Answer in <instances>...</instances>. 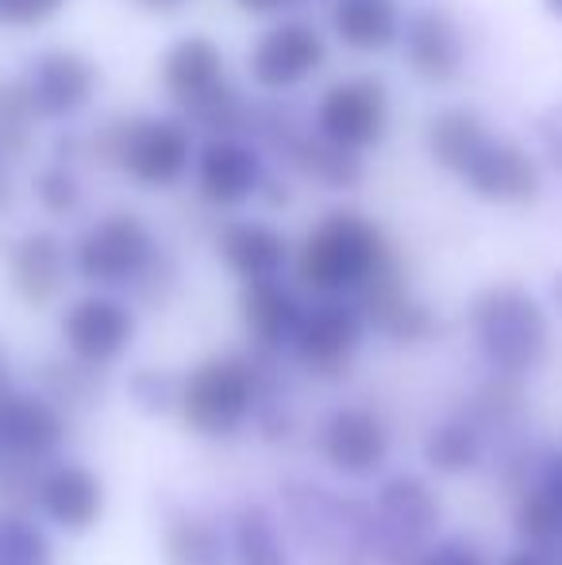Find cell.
<instances>
[{
	"label": "cell",
	"mask_w": 562,
	"mask_h": 565,
	"mask_svg": "<svg viewBox=\"0 0 562 565\" xmlns=\"http://www.w3.org/2000/svg\"><path fill=\"white\" fill-rule=\"evenodd\" d=\"M390 258L382 231L359 212H331L297 254V277L305 289L336 297L359 289L382 262Z\"/></svg>",
	"instance_id": "1"
},
{
	"label": "cell",
	"mask_w": 562,
	"mask_h": 565,
	"mask_svg": "<svg viewBox=\"0 0 562 565\" xmlns=\"http://www.w3.org/2000/svg\"><path fill=\"white\" fill-rule=\"evenodd\" d=\"M474 331L486 358L501 373H524L548 350V316L524 289H489L474 300Z\"/></svg>",
	"instance_id": "2"
},
{
	"label": "cell",
	"mask_w": 562,
	"mask_h": 565,
	"mask_svg": "<svg viewBox=\"0 0 562 565\" xmlns=\"http://www.w3.org/2000/svg\"><path fill=\"white\" fill-rule=\"evenodd\" d=\"M162 85L197 124L212 131H235L243 124V105L224 82V54L201 35L170 46L162 62Z\"/></svg>",
	"instance_id": "3"
},
{
	"label": "cell",
	"mask_w": 562,
	"mask_h": 565,
	"mask_svg": "<svg viewBox=\"0 0 562 565\" xmlns=\"http://www.w3.org/2000/svg\"><path fill=\"white\" fill-rule=\"evenodd\" d=\"M258 396V373L243 358H209L181 381V419L197 435H232Z\"/></svg>",
	"instance_id": "4"
},
{
	"label": "cell",
	"mask_w": 562,
	"mask_h": 565,
	"mask_svg": "<svg viewBox=\"0 0 562 565\" xmlns=\"http://www.w3.org/2000/svg\"><path fill=\"white\" fill-rule=\"evenodd\" d=\"M105 150L139 185L166 189L189 170L193 139L178 119H124L108 131Z\"/></svg>",
	"instance_id": "5"
},
{
	"label": "cell",
	"mask_w": 562,
	"mask_h": 565,
	"mask_svg": "<svg viewBox=\"0 0 562 565\" xmlns=\"http://www.w3.org/2000/svg\"><path fill=\"white\" fill-rule=\"evenodd\" d=\"M155 262V243L139 216L116 212L93 224L77 238L74 266L93 285H128L142 277Z\"/></svg>",
	"instance_id": "6"
},
{
	"label": "cell",
	"mask_w": 562,
	"mask_h": 565,
	"mask_svg": "<svg viewBox=\"0 0 562 565\" xmlns=\"http://www.w3.org/2000/svg\"><path fill=\"white\" fill-rule=\"evenodd\" d=\"M390 124V97L378 77H347L324 93L316 108V127L324 139L339 142L347 150H367L385 135Z\"/></svg>",
	"instance_id": "7"
},
{
	"label": "cell",
	"mask_w": 562,
	"mask_h": 565,
	"mask_svg": "<svg viewBox=\"0 0 562 565\" xmlns=\"http://www.w3.org/2000/svg\"><path fill=\"white\" fill-rule=\"evenodd\" d=\"M328 58L324 35L305 20H285L278 28H271L251 51V77L258 89L266 93H285L297 89L300 82L316 74Z\"/></svg>",
	"instance_id": "8"
},
{
	"label": "cell",
	"mask_w": 562,
	"mask_h": 565,
	"mask_svg": "<svg viewBox=\"0 0 562 565\" xmlns=\"http://www.w3.org/2000/svg\"><path fill=\"white\" fill-rule=\"evenodd\" d=\"M136 335V316L113 297H82L62 316V339L70 354L85 365H108L128 350Z\"/></svg>",
	"instance_id": "9"
},
{
	"label": "cell",
	"mask_w": 562,
	"mask_h": 565,
	"mask_svg": "<svg viewBox=\"0 0 562 565\" xmlns=\"http://www.w3.org/2000/svg\"><path fill=\"white\" fill-rule=\"evenodd\" d=\"M20 82L39 119H62L89 105L93 89H97V70L74 51H43Z\"/></svg>",
	"instance_id": "10"
},
{
	"label": "cell",
	"mask_w": 562,
	"mask_h": 565,
	"mask_svg": "<svg viewBox=\"0 0 562 565\" xmlns=\"http://www.w3.org/2000/svg\"><path fill=\"white\" fill-rule=\"evenodd\" d=\"M359 339H362V316L354 308L339 305V300H328V305H316L312 312L300 316L293 347H297V358L312 373L336 377V373L347 370L351 354L359 350Z\"/></svg>",
	"instance_id": "11"
},
{
	"label": "cell",
	"mask_w": 562,
	"mask_h": 565,
	"mask_svg": "<svg viewBox=\"0 0 562 565\" xmlns=\"http://www.w3.org/2000/svg\"><path fill=\"white\" fill-rule=\"evenodd\" d=\"M463 178L478 196L501 204H524L540 193V166L528 150L512 147V142L486 139V147L466 162Z\"/></svg>",
	"instance_id": "12"
},
{
	"label": "cell",
	"mask_w": 562,
	"mask_h": 565,
	"mask_svg": "<svg viewBox=\"0 0 562 565\" xmlns=\"http://www.w3.org/2000/svg\"><path fill=\"white\" fill-rule=\"evenodd\" d=\"M197 185L201 196L216 209H235V204L251 201L263 185V166H258L255 150L243 147L240 139H212L197 158Z\"/></svg>",
	"instance_id": "13"
},
{
	"label": "cell",
	"mask_w": 562,
	"mask_h": 565,
	"mask_svg": "<svg viewBox=\"0 0 562 565\" xmlns=\"http://www.w3.org/2000/svg\"><path fill=\"white\" fill-rule=\"evenodd\" d=\"M66 439V419L43 396H0V447L12 458H46Z\"/></svg>",
	"instance_id": "14"
},
{
	"label": "cell",
	"mask_w": 562,
	"mask_h": 565,
	"mask_svg": "<svg viewBox=\"0 0 562 565\" xmlns=\"http://www.w3.org/2000/svg\"><path fill=\"white\" fill-rule=\"evenodd\" d=\"M390 435L367 408H343L324 427V458L343 473H374L385 461Z\"/></svg>",
	"instance_id": "15"
},
{
	"label": "cell",
	"mask_w": 562,
	"mask_h": 565,
	"mask_svg": "<svg viewBox=\"0 0 562 565\" xmlns=\"http://www.w3.org/2000/svg\"><path fill=\"white\" fill-rule=\"evenodd\" d=\"M39 508L51 515L59 527L66 531H85L100 520V508H105V484L97 473L82 466H62L43 473L39 484Z\"/></svg>",
	"instance_id": "16"
},
{
	"label": "cell",
	"mask_w": 562,
	"mask_h": 565,
	"mask_svg": "<svg viewBox=\"0 0 562 565\" xmlns=\"http://www.w3.org/2000/svg\"><path fill=\"white\" fill-rule=\"evenodd\" d=\"M405 54L416 77H424V82H432V85H443L463 66V39H458V28L447 15L427 8V12H416L413 20H409Z\"/></svg>",
	"instance_id": "17"
},
{
	"label": "cell",
	"mask_w": 562,
	"mask_h": 565,
	"mask_svg": "<svg viewBox=\"0 0 562 565\" xmlns=\"http://www.w3.org/2000/svg\"><path fill=\"white\" fill-rule=\"evenodd\" d=\"M378 523L397 546H413L427 539L439 523V500L421 477H397L378 497Z\"/></svg>",
	"instance_id": "18"
},
{
	"label": "cell",
	"mask_w": 562,
	"mask_h": 565,
	"mask_svg": "<svg viewBox=\"0 0 562 565\" xmlns=\"http://www.w3.org/2000/svg\"><path fill=\"white\" fill-rule=\"evenodd\" d=\"M66 281V250L51 231L23 235L12 246V285L28 305H51Z\"/></svg>",
	"instance_id": "19"
},
{
	"label": "cell",
	"mask_w": 562,
	"mask_h": 565,
	"mask_svg": "<svg viewBox=\"0 0 562 565\" xmlns=\"http://www.w3.org/2000/svg\"><path fill=\"white\" fill-rule=\"evenodd\" d=\"M220 258L243 281H263V277H278V269L289 258V243L282 238V231L240 220L220 231Z\"/></svg>",
	"instance_id": "20"
},
{
	"label": "cell",
	"mask_w": 562,
	"mask_h": 565,
	"mask_svg": "<svg viewBox=\"0 0 562 565\" xmlns=\"http://www.w3.org/2000/svg\"><path fill=\"white\" fill-rule=\"evenodd\" d=\"M243 323H247L251 339L258 347L274 350L282 342H289L297 335V323H300V305L285 285H278V277H263V281H247L243 289Z\"/></svg>",
	"instance_id": "21"
},
{
	"label": "cell",
	"mask_w": 562,
	"mask_h": 565,
	"mask_svg": "<svg viewBox=\"0 0 562 565\" xmlns=\"http://www.w3.org/2000/svg\"><path fill=\"white\" fill-rule=\"evenodd\" d=\"M331 28H336L343 46L378 54L401 39V15L393 0H336Z\"/></svg>",
	"instance_id": "22"
},
{
	"label": "cell",
	"mask_w": 562,
	"mask_h": 565,
	"mask_svg": "<svg viewBox=\"0 0 562 565\" xmlns=\"http://www.w3.org/2000/svg\"><path fill=\"white\" fill-rule=\"evenodd\" d=\"M427 147H432V158L443 170L463 173L466 162L486 147V124L466 108H443L427 124Z\"/></svg>",
	"instance_id": "23"
},
{
	"label": "cell",
	"mask_w": 562,
	"mask_h": 565,
	"mask_svg": "<svg viewBox=\"0 0 562 565\" xmlns=\"http://www.w3.org/2000/svg\"><path fill=\"white\" fill-rule=\"evenodd\" d=\"M166 565H224V539L204 515H173L162 535Z\"/></svg>",
	"instance_id": "24"
},
{
	"label": "cell",
	"mask_w": 562,
	"mask_h": 565,
	"mask_svg": "<svg viewBox=\"0 0 562 565\" xmlns=\"http://www.w3.org/2000/svg\"><path fill=\"white\" fill-rule=\"evenodd\" d=\"M293 162H297L308 178L328 189H351V185H359V178H362V166H359V158H354V150L324 139L320 131L293 142Z\"/></svg>",
	"instance_id": "25"
},
{
	"label": "cell",
	"mask_w": 562,
	"mask_h": 565,
	"mask_svg": "<svg viewBox=\"0 0 562 565\" xmlns=\"http://www.w3.org/2000/svg\"><path fill=\"white\" fill-rule=\"evenodd\" d=\"M35 108L23 82H0V154L23 158L35 147Z\"/></svg>",
	"instance_id": "26"
},
{
	"label": "cell",
	"mask_w": 562,
	"mask_h": 565,
	"mask_svg": "<svg viewBox=\"0 0 562 565\" xmlns=\"http://www.w3.org/2000/svg\"><path fill=\"white\" fill-rule=\"evenodd\" d=\"M235 558L240 565H289L278 527L263 508H243L235 520Z\"/></svg>",
	"instance_id": "27"
},
{
	"label": "cell",
	"mask_w": 562,
	"mask_h": 565,
	"mask_svg": "<svg viewBox=\"0 0 562 565\" xmlns=\"http://www.w3.org/2000/svg\"><path fill=\"white\" fill-rule=\"evenodd\" d=\"M51 539L23 515H0V565H51Z\"/></svg>",
	"instance_id": "28"
},
{
	"label": "cell",
	"mask_w": 562,
	"mask_h": 565,
	"mask_svg": "<svg viewBox=\"0 0 562 565\" xmlns=\"http://www.w3.org/2000/svg\"><path fill=\"white\" fill-rule=\"evenodd\" d=\"M517 531L532 551L555 546L562 539V500L548 489L532 492L517 512Z\"/></svg>",
	"instance_id": "29"
},
{
	"label": "cell",
	"mask_w": 562,
	"mask_h": 565,
	"mask_svg": "<svg viewBox=\"0 0 562 565\" xmlns=\"http://www.w3.org/2000/svg\"><path fill=\"white\" fill-rule=\"evenodd\" d=\"M427 461L439 473H463L478 461V435L466 424H443L427 439Z\"/></svg>",
	"instance_id": "30"
},
{
	"label": "cell",
	"mask_w": 562,
	"mask_h": 565,
	"mask_svg": "<svg viewBox=\"0 0 562 565\" xmlns=\"http://www.w3.org/2000/svg\"><path fill=\"white\" fill-rule=\"evenodd\" d=\"M131 396L142 412H170L181 401V381H173L170 373L158 370H139L131 377Z\"/></svg>",
	"instance_id": "31"
},
{
	"label": "cell",
	"mask_w": 562,
	"mask_h": 565,
	"mask_svg": "<svg viewBox=\"0 0 562 565\" xmlns=\"http://www.w3.org/2000/svg\"><path fill=\"white\" fill-rule=\"evenodd\" d=\"M35 196H39V204H43L46 212H54V216H66V212L77 209V196H82V189H77L74 173H66L62 166H51V170H43L35 178Z\"/></svg>",
	"instance_id": "32"
},
{
	"label": "cell",
	"mask_w": 562,
	"mask_h": 565,
	"mask_svg": "<svg viewBox=\"0 0 562 565\" xmlns=\"http://www.w3.org/2000/svg\"><path fill=\"white\" fill-rule=\"evenodd\" d=\"M66 0H0V20L8 28H35V23H46Z\"/></svg>",
	"instance_id": "33"
},
{
	"label": "cell",
	"mask_w": 562,
	"mask_h": 565,
	"mask_svg": "<svg viewBox=\"0 0 562 565\" xmlns=\"http://www.w3.org/2000/svg\"><path fill=\"white\" fill-rule=\"evenodd\" d=\"M424 565H481V562H478V554H474L470 546H463V543H443V546H435V551L427 554Z\"/></svg>",
	"instance_id": "34"
},
{
	"label": "cell",
	"mask_w": 562,
	"mask_h": 565,
	"mask_svg": "<svg viewBox=\"0 0 562 565\" xmlns=\"http://www.w3.org/2000/svg\"><path fill=\"white\" fill-rule=\"evenodd\" d=\"M243 12H255V15H266V12H282V8H297L305 0H235Z\"/></svg>",
	"instance_id": "35"
},
{
	"label": "cell",
	"mask_w": 562,
	"mask_h": 565,
	"mask_svg": "<svg viewBox=\"0 0 562 565\" xmlns=\"http://www.w3.org/2000/svg\"><path fill=\"white\" fill-rule=\"evenodd\" d=\"M543 489L555 492V497L562 500V454H559V458H551L548 473H543Z\"/></svg>",
	"instance_id": "36"
},
{
	"label": "cell",
	"mask_w": 562,
	"mask_h": 565,
	"mask_svg": "<svg viewBox=\"0 0 562 565\" xmlns=\"http://www.w3.org/2000/svg\"><path fill=\"white\" fill-rule=\"evenodd\" d=\"M505 565H551V562L543 558L540 551H517V554H509V558H505Z\"/></svg>",
	"instance_id": "37"
},
{
	"label": "cell",
	"mask_w": 562,
	"mask_h": 565,
	"mask_svg": "<svg viewBox=\"0 0 562 565\" xmlns=\"http://www.w3.org/2000/svg\"><path fill=\"white\" fill-rule=\"evenodd\" d=\"M147 8H158V12H173V8L181 4V0H142Z\"/></svg>",
	"instance_id": "38"
},
{
	"label": "cell",
	"mask_w": 562,
	"mask_h": 565,
	"mask_svg": "<svg viewBox=\"0 0 562 565\" xmlns=\"http://www.w3.org/2000/svg\"><path fill=\"white\" fill-rule=\"evenodd\" d=\"M548 12H555L559 20H562V0H548Z\"/></svg>",
	"instance_id": "39"
},
{
	"label": "cell",
	"mask_w": 562,
	"mask_h": 565,
	"mask_svg": "<svg viewBox=\"0 0 562 565\" xmlns=\"http://www.w3.org/2000/svg\"><path fill=\"white\" fill-rule=\"evenodd\" d=\"M555 300H559V312H562V274L555 277Z\"/></svg>",
	"instance_id": "40"
},
{
	"label": "cell",
	"mask_w": 562,
	"mask_h": 565,
	"mask_svg": "<svg viewBox=\"0 0 562 565\" xmlns=\"http://www.w3.org/2000/svg\"><path fill=\"white\" fill-rule=\"evenodd\" d=\"M8 196V181H4V173H0V201Z\"/></svg>",
	"instance_id": "41"
}]
</instances>
